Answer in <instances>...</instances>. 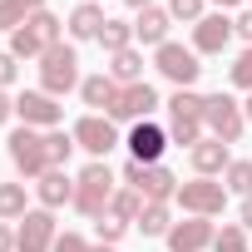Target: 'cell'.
I'll list each match as a JSON object with an SVG mask.
<instances>
[{"label": "cell", "mask_w": 252, "mask_h": 252, "mask_svg": "<svg viewBox=\"0 0 252 252\" xmlns=\"http://www.w3.org/2000/svg\"><path fill=\"white\" fill-rule=\"evenodd\" d=\"M119 188H124V183L114 178V168H109L104 158H89V163L74 173V203H69V208H74L79 218H89V222H94V218H104V213H109V203H114V193H119Z\"/></svg>", "instance_id": "obj_1"}, {"label": "cell", "mask_w": 252, "mask_h": 252, "mask_svg": "<svg viewBox=\"0 0 252 252\" xmlns=\"http://www.w3.org/2000/svg\"><path fill=\"white\" fill-rule=\"evenodd\" d=\"M163 109H168V144H178V149H193V144H203L208 139V124H203V109H208V94H198V89H173L168 99H163Z\"/></svg>", "instance_id": "obj_2"}, {"label": "cell", "mask_w": 252, "mask_h": 252, "mask_svg": "<svg viewBox=\"0 0 252 252\" xmlns=\"http://www.w3.org/2000/svg\"><path fill=\"white\" fill-rule=\"evenodd\" d=\"M64 40V20L55 15V10H35L15 35H10V55L15 60H40L50 45H60Z\"/></svg>", "instance_id": "obj_3"}, {"label": "cell", "mask_w": 252, "mask_h": 252, "mask_svg": "<svg viewBox=\"0 0 252 252\" xmlns=\"http://www.w3.org/2000/svg\"><path fill=\"white\" fill-rule=\"evenodd\" d=\"M84 84V74H79V50L74 45H50L45 55H40V89L45 94H55V99H64L69 89H79Z\"/></svg>", "instance_id": "obj_4"}, {"label": "cell", "mask_w": 252, "mask_h": 252, "mask_svg": "<svg viewBox=\"0 0 252 252\" xmlns=\"http://www.w3.org/2000/svg\"><path fill=\"white\" fill-rule=\"evenodd\" d=\"M5 154H10V163H15V173L25 178V183H35L40 173H50V149H45V134L40 129H10V139H5Z\"/></svg>", "instance_id": "obj_5"}, {"label": "cell", "mask_w": 252, "mask_h": 252, "mask_svg": "<svg viewBox=\"0 0 252 252\" xmlns=\"http://www.w3.org/2000/svg\"><path fill=\"white\" fill-rule=\"evenodd\" d=\"M198 60H203V55H198L193 45H178V40H163V45L154 50V69H158L173 89H193V84H198V74H203Z\"/></svg>", "instance_id": "obj_6"}, {"label": "cell", "mask_w": 252, "mask_h": 252, "mask_svg": "<svg viewBox=\"0 0 252 252\" xmlns=\"http://www.w3.org/2000/svg\"><path fill=\"white\" fill-rule=\"evenodd\" d=\"M203 124H208V134L213 139H222L227 149L232 144H242V134H247V114H242V99H232V94H208V109H203Z\"/></svg>", "instance_id": "obj_7"}, {"label": "cell", "mask_w": 252, "mask_h": 252, "mask_svg": "<svg viewBox=\"0 0 252 252\" xmlns=\"http://www.w3.org/2000/svg\"><path fill=\"white\" fill-rule=\"evenodd\" d=\"M173 203L188 218H218L227 208V188H222V178H188V183H178V198Z\"/></svg>", "instance_id": "obj_8"}, {"label": "cell", "mask_w": 252, "mask_h": 252, "mask_svg": "<svg viewBox=\"0 0 252 252\" xmlns=\"http://www.w3.org/2000/svg\"><path fill=\"white\" fill-rule=\"evenodd\" d=\"M15 119L25 129L50 134V129H64V104L55 94H45V89H25V94H15Z\"/></svg>", "instance_id": "obj_9"}, {"label": "cell", "mask_w": 252, "mask_h": 252, "mask_svg": "<svg viewBox=\"0 0 252 252\" xmlns=\"http://www.w3.org/2000/svg\"><path fill=\"white\" fill-rule=\"evenodd\" d=\"M69 134H74V144H79V149H84L89 158H109V154H114V149L124 144L119 124H114L109 114H84V119L74 124V129H69Z\"/></svg>", "instance_id": "obj_10"}, {"label": "cell", "mask_w": 252, "mask_h": 252, "mask_svg": "<svg viewBox=\"0 0 252 252\" xmlns=\"http://www.w3.org/2000/svg\"><path fill=\"white\" fill-rule=\"evenodd\" d=\"M158 109H163V99H158V89L144 79V84H129V89H119V99H114L109 119H114V124H144V119H154Z\"/></svg>", "instance_id": "obj_11"}, {"label": "cell", "mask_w": 252, "mask_h": 252, "mask_svg": "<svg viewBox=\"0 0 252 252\" xmlns=\"http://www.w3.org/2000/svg\"><path fill=\"white\" fill-rule=\"evenodd\" d=\"M55 237H60L55 213L50 208H30L20 218V227H15V252H55Z\"/></svg>", "instance_id": "obj_12"}, {"label": "cell", "mask_w": 252, "mask_h": 252, "mask_svg": "<svg viewBox=\"0 0 252 252\" xmlns=\"http://www.w3.org/2000/svg\"><path fill=\"white\" fill-rule=\"evenodd\" d=\"M124 144H129V158H134V163H163V154H168V129L154 124V119H144V124H129Z\"/></svg>", "instance_id": "obj_13"}, {"label": "cell", "mask_w": 252, "mask_h": 252, "mask_svg": "<svg viewBox=\"0 0 252 252\" xmlns=\"http://www.w3.org/2000/svg\"><path fill=\"white\" fill-rule=\"evenodd\" d=\"M232 35H237V30H232V15H227V10H208V15L193 25V50H198V55H222V50L232 45Z\"/></svg>", "instance_id": "obj_14"}, {"label": "cell", "mask_w": 252, "mask_h": 252, "mask_svg": "<svg viewBox=\"0 0 252 252\" xmlns=\"http://www.w3.org/2000/svg\"><path fill=\"white\" fill-rule=\"evenodd\" d=\"M213 237H218L213 218H183L168 227L163 242H168V252H213Z\"/></svg>", "instance_id": "obj_15"}, {"label": "cell", "mask_w": 252, "mask_h": 252, "mask_svg": "<svg viewBox=\"0 0 252 252\" xmlns=\"http://www.w3.org/2000/svg\"><path fill=\"white\" fill-rule=\"evenodd\" d=\"M188 163H193V178H222L227 173V163H232V149L222 144V139H203V144H193L188 149Z\"/></svg>", "instance_id": "obj_16"}, {"label": "cell", "mask_w": 252, "mask_h": 252, "mask_svg": "<svg viewBox=\"0 0 252 252\" xmlns=\"http://www.w3.org/2000/svg\"><path fill=\"white\" fill-rule=\"evenodd\" d=\"M168 30H173L168 5H149V10H139V15H134V40H139V45H149V50H158V45L168 40Z\"/></svg>", "instance_id": "obj_17"}, {"label": "cell", "mask_w": 252, "mask_h": 252, "mask_svg": "<svg viewBox=\"0 0 252 252\" xmlns=\"http://www.w3.org/2000/svg\"><path fill=\"white\" fill-rule=\"evenodd\" d=\"M35 198H40V208H64V203H74V178H69V168H50V173H40L35 178Z\"/></svg>", "instance_id": "obj_18"}, {"label": "cell", "mask_w": 252, "mask_h": 252, "mask_svg": "<svg viewBox=\"0 0 252 252\" xmlns=\"http://www.w3.org/2000/svg\"><path fill=\"white\" fill-rule=\"evenodd\" d=\"M104 5L99 0H79V5L69 10V20H64V35L69 40H99V30H104Z\"/></svg>", "instance_id": "obj_19"}, {"label": "cell", "mask_w": 252, "mask_h": 252, "mask_svg": "<svg viewBox=\"0 0 252 252\" xmlns=\"http://www.w3.org/2000/svg\"><path fill=\"white\" fill-rule=\"evenodd\" d=\"M139 193H144V203H173V198H178V173H173L168 163H149Z\"/></svg>", "instance_id": "obj_20"}, {"label": "cell", "mask_w": 252, "mask_h": 252, "mask_svg": "<svg viewBox=\"0 0 252 252\" xmlns=\"http://www.w3.org/2000/svg\"><path fill=\"white\" fill-rule=\"evenodd\" d=\"M114 99H119V84L109 79V69H104V74H84V84H79V104H89V114H109Z\"/></svg>", "instance_id": "obj_21"}, {"label": "cell", "mask_w": 252, "mask_h": 252, "mask_svg": "<svg viewBox=\"0 0 252 252\" xmlns=\"http://www.w3.org/2000/svg\"><path fill=\"white\" fill-rule=\"evenodd\" d=\"M109 79H114L119 89L144 84V50L134 45V50H119V55H109Z\"/></svg>", "instance_id": "obj_22"}, {"label": "cell", "mask_w": 252, "mask_h": 252, "mask_svg": "<svg viewBox=\"0 0 252 252\" xmlns=\"http://www.w3.org/2000/svg\"><path fill=\"white\" fill-rule=\"evenodd\" d=\"M104 55H119V50H134L139 40H134V20H104V30H99V40H94Z\"/></svg>", "instance_id": "obj_23"}, {"label": "cell", "mask_w": 252, "mask_h": 252, "mask_svg": "<svg viewBox=\"0 0 252 252\" xmlns=\"http://www.w3.org/2000/svg\"><path fill=\"white\" fill-rule=\"evenodd\" d=\"M30 213V188L25 183H0V222H20Z\"/></svg>", "instance_id": "obj_24"}, {"label": "cell", "mask_w": 252, "mask_h": 252, "mask_svg": "<svg viewBox=\"0 0 252 252\" xmlns=\"http://www.w3.org/2000/svg\"><path fill=\"white\" fill-rule=\"evenodd\" d=\"M144 237H168V227H173V208L168 203H144V213H139V222H134Z\"/></svg>", "instance_id": "obj_25"}, {"label": "cell", "mask_w": 252, "mask_h": 252, "mask_svg": "<svg viewBox=\"0 0 252 252\" xmlns=\"http://www.w3.org/2000/svg\"><path fill=\"white\" fill-rule=\"evenodd\" d=\"M222 188L237 193V198H252V158H232L227 173H222Z\"/></svg>", "instance_id": "obj_26"}, {"label": "cell", "mask_w": 252, "mask_h": 252, "mask_svg": "<svg viewBox=\"0 0 252 252\" xmlns=\"http://www.w3.org/2000/svg\"><path fill=\"white\" fill-rule=\"evenodd\" d=\"M109 213H114V218H124V222L134 227V222H139V213H144V193H139V188H119V193H114V203H109Z\"/></svg>", "instance_id": "obj_27"}, {"label": "cell", "mask_w": 252, "mask_h": 252, "mask_svg": "<svg viewBox=\"0 0 252 252\" xmlns=\"http://www.w3.org/2000/svg\"><path fill=\"white\" fill-rule=\"evenodd\" d=\"M45 149H50V168H64V163H69V154H74L79 144H74V134H69V129H50V134H45Z\"/></svg>", "instance_id": "obj_28"}, {"label": "cell", "mask_w": 252, "mask_h": 252, "mask_svg": "<svg viewBox=\"0 0 252 252\" xmlns=\"http://www.w3.org/2000/svg\"><path fill=\"white\" fill-rule=\"evenodd\" d=\"M213 252H252L247 247V227L242 222H222L218 237H213Z\"/></svg>", "instance_id": "obj_29"}, {"label": "cell", "mask_w": 252, "mask_h": 252, "mask_svg": "<svg viewBox=\"0 0 252 252\" xmlns=\"http://www.w3.org/2000/svg\"><path fill=\"white\" fill-rule=\"evenodd\" d=\"M129 232V222L124 218H114V213H104V218H94V237L104 242V247H119V237Z\"/></svg>", "instance_id": "obj_30"}, {"label": "cell", "mask_w": 252, "mask_h": 252, "mask_svg": "<svg viewBox=\"0 0 252 252\" xmlns=\"http://www.w3.org/2000/svg\"><path fill=\"white\" fill-rule=\"evenodd\" d=\"M227 79H232V89H242V94H252V45L227 64Z\"/></svg>", "instance_id": "obj_31"}, {"label": "cell", "mask_w": 252, "mask_h": 252, "mask_svg": "<svg viewBox=\"0 0 252 252\" xmlns=\"http://www.w3.org/2000/svg\"><path fill=\"white\" fill-rule=\"evenodd\" d=\"M25 20H30V10L20 5V0H0V35H15Z\"/></svg>", "instance_id": "obj_32"}, {"label": "cell", "mask_w": 252, "mask_h": 252, "mask_svg": "<svg viewBox=\"0 0 252 252\" xmlns=\"http://www.w3.org/2000/svg\"><path fill=\"white\" fill-rule=\"evenodd\" d=\"M168 15L183 20V25H198L208 15V0H168Z\"/></svg>", "instance_id": "obj_33"}, {"label": "cell", "mask_w": 252, "mask_h": 252, "mask_svg": "<svg viewBox=\"0 0 252 252\" xmlns=\"http://www.w3.org/2000/svg\"><path fill=\"white\" fill-rule=\"evenodd\" d=\"M55 252H94V242L79 237V232H60V237H55Z\"/></svg>", "instance_id": "obj_34"}, {"label": "cell", "mask_w": 252, "mask_h": 252, "mask_svg": "<svg viewBox=\"0 0 252 252\" xmlns=\"http://www.w3.org/2000/svg\"><path fill=\"white\" fill-rule=\"evenodd\" d=\"M15 79H20V60H15L10 50H0V89H10Z\"/></svg>", "instance_id": "obj_35"}, {"label": "cell", "mask_w": 252, "mask_h": 252, "mask_svg": "<svg viewBox=\"0 0 252 252\" xmlns=\"http://www.w3.org/2000/svg\"><path fill=\"white\" fill-rule=\"evenodd\" d=\"M232 30H237V40H247V45H252V5H242V10L232 15Z\"/></svg>", "instance_id": "obj_36"}, {"label": "cell", "mask_w": 252, "mask_h": 252, "mask_svg": "<svg viewBox=\"0 0 252 252\" xmlns=\"http://www.w3.org/2000/svg\"><path fill=\"white\" fill-rule=\"evenodd\" d=\"M10 119H15V94L0 89V124H10Z\"/></svg>", "instance_id": "obj_37"}, {"label": "cell", "mask_w": 252, "mask_h": 252, "mask_svg": "<svg viewBox=\"0 0 252 252\" xmlns=\"http://www.w3.org/2000/svg\"><path fill=\"white\" fill-rule=\"evenodd\" d=\"M0 252H15V227L0 222Z\"/></svg>", "instance_id": "obj_38"}, {"label": "cell", "mask_w": 252, "mask_h": 252, "mask_svg": "<svg viewBox=\"0 0 252 252\" xmlns=\"http://www.w3.org/2000/svg\"><path fill=\"white\" fill-rule=\"evenodd\" d=\"M237 222L252 232V198H242V208H237Z\"/></svg>", "instance_id": "obj_39"}, {"label": "cell", "mask_w": 252, "mask_h": 252, "mask_svg": "<svg viewBox=\"0 0 252 252\" xmlns=\"http://www.w3.org/2000/svg\"><path fill=\"white\" fill-rule=\"evenodd\" d=\"M208 5H218V10H237V5H247V0H208Z\"/></svg>", "instance_id": "obj_40"}, {"label": "cell", "mask_w": 252, "mask_h": 252, "mask_svg": "<svg viewBox=\"0 0 252 252\" xmlns=\"http://www.w3.org/2000/svg\"><path fill=\"white\" fill-rule=\"evenodd\" d=\"M20 5H25V10L35 15V10H50V0H20Z\"/></svg>", "instance_id": "obj_41"}, {"label": "cell", "mask_w": 252, "mask_h": 252, "mask_svg": "<svg viewBox=\"0 0 252 252\" xmlns=\"http://www.w3.org/2000/svg\"><path fill=\"white\" fill-rule=\"evenodd\" d=\"M124 5H129V10L139 15V10H149V5H154V0H124Z\"/></svg>", "instance_id": "obj_42"}, {"label": "cell", "mask_w": 252, "mask_h": 252, "mask_svg": "<svg viewBox=\"0 0 252 252\" xmlns=\"http://www.w3.org/2000/svg\"><path fill=\"white\" fill-rule=\"evenodd\" d=\"M242 114H247V129H252V94L242 99Z\"/></svg>", "instance_id": "obj_43"}, {"label": "cell", "mask_w": 252, "mask_h": 252, "mask_svg": "<svg viewBox=\"0 0 252 252\" xmlns=\"http://www.w3.org/2000/svg\"><path fill=\"white\" fill-rule=\"evenodd\" d=\"M94 252H119V247H104V242H94Z\"/></svg>", "instance_id": "obj_44"}, {"label": "cell", "mask_w": 252, "mask_h": 252, "mask_svg": "<svg viewBox=\"0 0 252 252\" xmlns=\"http://www.w3.org/2000/svg\"><path fill=\"white\" fill-rule=\"evenodd\" d=\"M247 5H252V0H247Z\"/></svg>", "instance_id": "obj_45"}]
</instances>
